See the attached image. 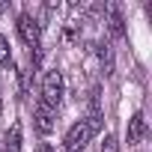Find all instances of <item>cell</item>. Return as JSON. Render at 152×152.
<instances>
[{"instance_id":"obj_1","label":"cell","mask_w":152,"mask_h":152,"mask_svg":"<svg viewBox=\"0 0 152 152\" xmlns=\"http://www.w3.org/2000/svg\"><path fill=\"white\" fill-rule=\"evenodd\" d=\"M42 102L48 107H57L63 102V75L57 69L45 72V81H42Z\"/></svg>"},{"instance_id":"obj_2","label":"cell","mask_w":152,"mask_h":152,"mask_svg":"<svg viewBox=\"0 0 152 152\" xmlns=\"http://www.w3.org/2000/svg\"><path fill=\"white\" fill-rule=\"evenodd\" d=\"M90 137H93V131H90V125L81 119V122H75L72 128H69V134H66V152H81L87 143H90Z\"/></svg>"},{"instance_id":"obj_3","label":"cell","mask_w":152,"mask_h":152,"mask_svg":"<svg viewBox=\"0 0 152 152\" xmlns=\"http://www.w3.org/2000/svg\"><path fill=\"white\" fill-rule=\"evenodd\" d=\"M18 36L24 45L30 48H39V39H42V27L33 15H18Z\"/></svg>"},{"instance_id":"obj_4","label":"cell","mask_w":152,"mask_h":152,"mask_svg":"<svg viewBox=\"0 0 152 152\" xmlns=\"http://www.w3.org/2000/svg\"><path fill=\"white\" fill-rule=\"evenodd\" d=\"M33 122H36V131H39V134H51V131L57 128V110L48 107L45 102H36V107H33Z\"/></svg>"},{"instance_id":"obj_5","label":"cell","mask_w":152,"mask_h":152,"mask_svg":"<svg viewBox=\"0 0 152 152\" xmlns=\"http://www.w3.org/2000/svg\"><path fill=\"white\" fill-rule=\"evenodd\" d=\"M107 30L116 36V39H122L125 36V21H122V15H119V6L116 3H107Z\"/></svg>"},{"instance_id":"obj_6","label":"cell","mask_w":152,"mask_h":152,"mask_svg":"<svg viewBox=\"0 0 152 152\" xmlns=\"http://www.w3.org/2000/svg\"><path fill=\"white\" fill-rule=\"evenodd\" d=\"M143 134H146V119H143V113L137 110V113L128 119V146H137V143L143 140Z\"/></svg>"},{"instance_id":"obj_7","label":"cell","mask_w":152,"mask_h":152,"mask_svg":"<svg viewBox=\"0 0 152 152\" xmlns=\"http://www.w3.org/2000/svg\"><path fill=\"white\" fill-rule=\"evenodd\" d=\"M0 152H21V125L15 122L6 134H3V143H0Z\"/></svg>"},{"instance_id":"obj_8","label":"cell","mask_w":152,"mask_h":152,"mask_svg":"<svg viewBox=\"0 0 152 152\" xmlns=\"http://www.w3.org/2000/svg\"><path fill=\"white\" fill-rule=\"evenodd\" d=\"M96 51H99V60L104 66V75H113V51H110V45L107 42H99Z\"/></svg>"},{"instance_id":"obj_9","label":"cell","mask_w":152,"mask_h":152,"mask_svg":"<svg viewBox=\"0 0 152 152\" xmlns=\"http://www.w3.org/2000/svg\"><path fill=\"white\" fill-rule=\"evenodd\" d=\"M0 66H12V51H9L6 36H0Z\"/></svg>"},{"instance_id":"obj_10","label":"cell","mask_w":152,"mask_h":152,"mask_svg":"<svg viewBox=\"0 0 152 152\" xmlns=\"http://www.w3.org/2000/svg\"><path fill=\"white\" fill-rule=\"evenodd\" d=\"M102 152H119V143H116V137H113V134H107V137H104Z\"/></svg>"},{"instance_id":"obj_11","label":"cell","mask_w":152,"mask_h":152,"mask_svg":"<svg viewBox=\"0 0 152 152\" xmlns=\"http://www.w3.org/2000/svg\"><path fill=\"white\" fill-rule=\"evenodd\" d=\"M39 152H57V149H54L51 143H42V146H39Z\"/></svg>"},{"instance_id":"obj_12","label":"cell","mask_w":152,"mask_h":152,"mask_svg":"<svg viewBox=\"0 0 152 152\" xmlns=\"http://www.w3.org/2000/svg\"><path fill=\"white\" fill-rule=\"evenodd\" d=\"M3 9H6V3H0V12H3Z\"/></svg>"}]
</instances>
